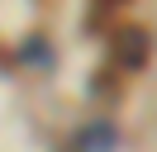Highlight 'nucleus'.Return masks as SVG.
I'll list each match as a JSON object with an SVG mask.
<instances>
[{
    "label": "nucleus",
    "mask_w": 157,
    "mask_h": 152,
    "mask_svg": "<svg viewBox=\"0 0 157 152\" xmlns=\"http://www.w3.org/2000/svg\"><path fill=\"white\" fill-rule=\"evenodd\" d=\"M114 147H119V133H114V124H105V119L86 124V128L76 133V152H114Z\"/></svg>",
    "instance_id": "obj_2"
},
{
    "label": "nucleus",
    "mask_w": 157,
    "mask_h": 152,
    "mask_svg": "<svg viewBox=\"0 0 157 152\" xmlns=\"http://www.w3.org/2000/svg\"><path fill=\"white\" fill-rule=\"evenodd\" d=\"M147 52H152V38H147L143 28H124V33H114V66H124V71H143V66H147Z\"/></svg>",
    "instance_id": "obj_1"
},
{
    "label": "nucleus",
    "mask_w": 157,
    "mask_h": 152,
    "mask_svg": "<svg viewBox=\"0 0 157 152\" xmlns=\"http://www.w3.org/2000/svg\"><path fill=\"white\" fill-rule=\"evenodd\" d=\"M119 5H124V0H95V19L105 14V10H119Z\"/></svg>",
    "instance_id": "obj_3"
}]
</instances>
